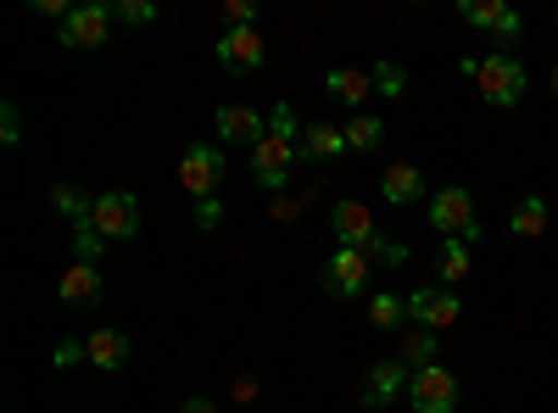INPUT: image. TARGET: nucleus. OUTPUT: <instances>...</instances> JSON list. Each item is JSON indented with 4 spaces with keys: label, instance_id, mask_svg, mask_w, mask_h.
Wrapping results in <instances>:
<instances>
[{
    "label": "nucleus",
    "instance_id": "9b49d317",
    "mask_svg": "<svg viewBox=\"0 0 558 413\" xmlns=\"http://www.w3.org/2000/svg\"><path fill=\"white\" fill-rule=\"evenodd\" d=\"M458 17L470 23V28H481V34H497L502 45L525 34L520 12H514V7H502V0H458Z\"/></svg>",
    "mask_w": 558,
    "mask_h": 413
},
{
    "label": "nucleus",
    "instance_id": "6e6552de",
    "mask_svg": "<svg viewBox=\"0 0 558 413\" xmlns=\"http://www.w3.org/2000/svg\"><path fill=\"white\" fill-rule=\"evenodd\" d=\"M218 179H223V151L184 146V157H179V185L184 191H191L196 202H207V196H218Z\"/></svg>",
    "mask_w": 558,
    "mask_h": 413
},
{
    "label": "nucleus",
    "instance_id": "f3484780",
    "mask_svg": "<svg viewBox=\"0 0 558 413\" xmlns=\"http://www.w3.org/2000/svg\"><path fill=\"white\" fill-rule=\"evenodd\" d=\"M129 336L123 330H96V336H89L84 341V363H96V369H107V375H118L123 369V363H129Z\"/></svg>",
    "mask_w": 558,
    "mask_h": 413
},
{
    "label": "nucleus",
    "instance_id": "c756f323",
    "mask_svg": "<svg viewBox=\"0 0 558 413\" xmlns=\"http://www.w3.org/2000/svg\"><path fill=\"white\" fill-rule=\"evenodd\" d=\"M0 141H7V146H17L23 141V112L7 101V107H0Z\"/></svg>",
    "mask_w": 558,
    "mask_h": 413
},
{
    "label": "nucleus",
    "instance_id": "2eb2a0df",
    "mask_svg": "<svg viewBox=\"0 0 558 413\" xmlns=\"http://www.w3.org/2000/svg\"><path fill=\"white\" fill-rule=\"evenodd\" d=\"M380 191H386L391 207H418V202H430V196H425V173H418L413 162H391V168L380 173Z\"/></svg>",
    "mask_w": 558,
    "mask_h": 413
},
{
    "label": "nucleus",
    "instance_id": "bb28decb",
    "mask_svg": "<svg viewBox=\"0 0 558 413\" xmlns=\"http://www.w3.org/2000/svg\"><path fill=\"white\" fill-rule=\"evenodd\" d=\"M112 17L129 28H146V23H157V7L151 0H112Z\"/></svg>",
    "mask_w": 558,
    "mask_h": 413
},
{
    "label": "nucleus",
    "instance_id": "2f4dec72",
    "mask_svg": "<svg viewBox=\"0 0 558 413\" xmlns=\"http://www.w3.org/2000/svg\"><path fill=\"white\" fill-rule=\"evenodd\" d=\"M218 223H223V202H218V196L196 202V229H218Z\"/></svg>",
    "mask_w": 558,
    "mask_h": 413
},
{
    "label": "nucleus",
    "instance_id": "b1692460",
    "mask_svg": "<svg viewBox=\"0 0 558 413\" xmlns=\"http://www.w3.org/2000/svg\"><path fill=\"white\" fill-rule=\"evenodd\" d=\"M368 78H375V96H386V101H397L402 89H408V68L402 62H375V68H368Z\"/></svg>",
    "mask_w": 558,
    "mask_h": 413
},
{
    "label": "nucleus",
    "instance_id": "cd10ccee",
    "mask_svg": "<svg viewBox=\"0 0 558 413\" xmlns=\"http://www.w3.org/2000/svg\"><path fill=\"white\" fill-rule=\"evenodd\" d=\"M363 252H368V263H375V268H380V263H386V268H402V263H408V246H402V241H386V235H375Z\"/></svg>",
    "mask_w": 558,
    "mask_h": 413
},
{
    "label": "nucleus",
    "instance_id": "4be33fe9",
    "mask_svg": "<svg viewBox=\"0 0 558 413\" xmlns=\"http://www.w3.org/2000/svg\"><path fill=\"white\" fill-rule=\"evenodd\" d=\"M380 141H386L380 118H352L347 123V151H380Z\"/></svg>",
    "mask_w": 558,
    "mask_h": 413
},
{
    "label": "nucleus",
    "instance_id": "72a5a7b5",
    "mask_svg": "<svg viewBox=\"0 0 558 413\" xmlns=\"http://www.w3.org/2000/svg\"><path fill=\"white\" fill-rule=\"evenodd\" d=\"M179 413H218V402H207V397H184Z\"/></svg>",
    "mask_w": 558,
    "mask_h": 413
},
{
    "label": "nucleus",
    "instance_id": "39448f33",
    "mask_svg": "<svg viewBox=\"0 0 558 413\" xmlns=\"http://www.w3.org/2000/svg\"><path fill=\"white\" fill-rule=\"evenodd\" d=\"M408 402H413V413H458V375L447 369V363L413 369V380H408Z\"/></svg>",
    "mask_w": 558,
    "mask_h": 413
},
{
    "label": "nucleus",
    "instance_id": "9d476101",
    "mask_svg": "<svg viewBox=\"0 0 558 413\" xmlns=\"http://www.w3.org/2000/svg\"><path fill=\"white\" fill-rule=\"evenodd\" d=\"M213 57H218V68H229V73H257L263 68V34L257 28H223L218 39H213Z\"/></svg>",
    "mask_w": 558,
    "mask_h": 413
},
{
    "label": "nucleus",
    "instance_id": "393cba45",
    "mask_svg": "<svg viewBox=\"0 0 558 413\" xmlns=\"http://www.w3.org/2000/svg\"><path fill=\"white\" fill-rule=\"evenodd\" d=\"M470 257H475V246H463V241H447V246H441V280H447V286L470 280Z\"/></svg>",
    "mask_w": 558,
    "mask_h": 413
},
{
    "label": "nucleus",
    "instance_id": "7c9ffc66",
    "mask_svg": "<svg viewBox=\"0 0 558 413\" xmlns=\"http://www.w3.org/2000/svg\"><path fill=\"white\" fill-rule=\"evenodd\" d=\"M223 17H229V28H257V7H252V0H229Z\"/></svg>",
    "mask_w": 558,
    "mask_h": 413
},
{
    "label": "nucleus",
    "instance_id": "473e14b6",
    "mask_svg": "<svg viewBox=\"0 0 558 413\" xmlns=\"http://www.w3.org/2000/svg\"><path fill=\"white\" fill-rule=\"evenodd\" d=\"M78 357H84V347L78 341H62L57 347V369H68V363H78Z\"/></svg>",
    "mask_w": 558,
    "mask_h": 413
},
{
    "label": "nucleus",
    "instance_id": "1a4fd4ad",
    "mask_svg": "<svg viewBox=\"0 0 558 413\" xmlns=\"http://www.w3.org/2000/svg\"><path fill=\"white\" fill-rule=\"evenodd\" d=\"M458 313H463V302H458L447 286H441V291L425 286V291H413V296H408V318H413L418 330H430V336L452 330V325H458Z\"/></svg>",
    "mask_w": 558,
    "mask_h": 413
},
{
    "label": "nucleus",
    "instance_id": "f704fd0d",
    "mask_svg": "<svg viewBox=\"0 0 558 413\" xmlns=\"http://www.w3.org/2000/svg\"><path fill=\"white\" fill-rule=\"evenodd\" d=\"M553 101H558V68H553Z\"/></svg>",
    "mask_w": 558,
    "mask_h": 413
},
{
    "label": "nucleus",
    "instance_id": "f257e3e1",
    "mask_svg": "<svg viewBox=\"0 0 558 413\" xmlns=\"http://www.w3.org/2000/svg\"><path fill=\"white\" fill-rule=\"evenodd\" d=\"M296 157H302V129H296V112L279 101L268 112V134L252 146V179L263 191H286L296 173Z\"/></svg>",
    "mask_w": 558,
    "mask_h": 413
},
{
    "label": "nucleus",
    "instance_id": "ddd939ff",
    "mask_svg": "<svg viewBox=\"0 0 558 413\" xmlns=\"http://www.w3.org/2000/svg\"><path fill=\"white\" fill-rule=\"evenodd\" d=\"M213 129H218V141H229V146H257L263 134H268V118H263L257 107H241V101H229V107H218Z\"/></svg>",
    "mask_w": 558,
    "mask_h": 413
},
{
    "label": "nucleus",
    "instance_id": "a211bd4d",
    "mask_svg": "<svg viewBox=\"0 0 558 413\" xmlns=\"http://www.w3.org/2000/svg\"><path fill=\"white\" fill-rule=\"evenodd\" d=\"M302 157H307V162H336V157H347V129H336V123L302 129Z\"/></svg>",
    "mask_w": 558,
    "mask_h": 413
},
{
    "label": "nucleus",
    "instance_id": "5701e85b",
    "mask_svg": "<svg viewBox=\"0 0 558 413\" xmlns=\"http://www.w3.org/2000/svg\"><path fill=\"white\" fill-rule=\"evenodd\" d=\"M51 202H57V212H62V218H73V229H78V223H89V212H96V196H84V191H73V185H57V191H51Z\"/></svg>",
    "mask_w": 558,
    "mask_h": 413
},
{
    "label": "nucleus",
    "instance_id": "4468645a",
    "mask_svg": "<svg viewBox=\"0 0 558 413\" xmlns=\"http://www.w3.org/2000/svg\"><path fill=\"white\" fill-rule=\"evenodd\" d=\"M57 296H62L68 307H96V302L107 296V274H101V263H84V257H73V268L62 274Z\"/></svg>",
    "mask_w": 558,
    "mask_h": 413
},
{
    "label": "nucleus",
    "instance_id": "20e7f679",
    "mask_svg": "<svg viewBox=\"0 0 558 413\" xmlns=\"http://www.w3.org/2000/svg\"><path fill=\"white\" fill-rule=\"evenodd\" d=\"M89 229H96L107 246L134 241V235H140V202H134L129 191H101V196H96V212H89Z\"/></svg>",
    "mask_w": 558,
    "mask_h": 413
},
{
    "label": "nucleus",
    "instance_id": "a878e982",
    "mask_svg": "<svg viewBox=\"0 0 558 413\" xmlns=\"http://www.w3.org/2000/svg\"><path fill=\"white\" fill-rule=\"evenodd\" d=\"M402 318H408V302H402V296H391V291L368 302V325H375V330H397Z\"/></svg>",
    "mask_w": 558,
    "mask_h": 413
},
{
    "label": "nucleus",
    "instance_id": "f03ea898",
    "mask_svg": "<svg viewBox=\"0 0 558 413\" xmlns=\"http://www.w3.org/2000/svg\"><path fill=\"white\" fill-rule=\"evenodd\" d=\"M463 73H475L486 107H520L525 101V62L514 51H492L481 62H463Z\"/></svg>",
    "mask_w": 558,
    "mask_h": 413
},
{
    "label": "nucleus",
    "instance_id": "412c9836",
    "mask_svg": "<svg viewBox=\"0 0 558 413\" xmlns=\"http://www.w3.org/2000/svg\"><path fill=\"white\" fill-rule=\"evenodd\" d=\"M402 363H408V369H430V363L441 357V347H436V336L430 330H413L408 341H402V352H397Z\"/></svg>",
    "mask_w": 558,
    "mask_h": 413
},
{
    "label": "nucleus",
    "instance_id": "dca6fc26",
    "mask_svg": "<svg viewBox=\"0 0 558 413\" xmlns=\"http://www.w3.org/2000/svg\"><path fill=\"white\" fill-rule=\"evenodd\" d=\"M330 223H336V241H341V246H368V241L380 235V229H375V212H368L363 202H341Z\"/></svg>",
    "mask_w": 558,
    "mask_h": 413
},
{
    "label": "nucleus",
    "instance_id": "aec40b11",
    "mask_svg": "<svg viewBox=\"0 0 558 413\" xmlns=\"http://www.w3.org/2000/svg\"><path fill=\"white\" fill-rule=\"evenodd\" d=\"M508 229H514L520 241H542V235H547V202H542V196H520Z\"/></svg>",
    "mask_w": 558,
    "mask_h": 413
},
{
    "label": "nucleus",
    "instance_id": "7ed1b4c3",
    "mask_svg": "<svg viewBox=\"0 0 558 413\" xmlns=\"http://www.w3.org/2000/svg\"><path fill=\"white\" fill-rule=\"evenodd\" d=\"M425 212H430V223H436V235H447V241H463V246H481V241H486V229H481V218H475V196L463 191V185H441V191L425 202Z\"/></svg>",
    "mask_w": 558,
    "mask_h": 413
},
{
    "label": "nucleus",
    "instance_id": "0eeeda50",
    "mask_svg": "<svg viewBox=\"0 0 558 413\" xmlns=\"http://www.w3.org/2000/svg\"><path fill=\"white\" fill-rule=\"evenodd\" d=\"M112 7H73L62 17V45L68 51H101V45L112 39Z\"/></svg>",
    "mask_w": 558,
    "mask_h": 413
},
{
    "label": "nucleus",
    "instance_id": "f8f14e48",
    "mask_svg": "<svg viewBox=\"0 0 558 413\" xmlns=\"http://www.w3.org/2000/svg\"><path fill=\"white\" fill-rule=\"evenodd\" d=\"M408 380H413V369L402 357H380L375 369H368V380H363V408H391L408 391Z\"/></svg>",
    "mask_w": 558,
    "mask_h": 413
},
{
    "label": "nucleus",
    "instance_id": "c85d7f7f",
    "mask_svg": "<svg viewBox=\"0 0 558 413\" xmlns=\"http://www.w3.org/2000/svg\"><path fill=\"white\" fill-rule=\"evenodd\" d=\"M73 252H78L84 263H101L107 241H101V235H96V229H89V223H78V229H73Z\"/></svg>",
    "mask_w": 558,
    "mask_h": 413
},
{
    "label": "nucleus",
    "instance_id": "6ab92c4d",
    "mask_svg": "<svg viewBox=\"0 0 558 413\" xmlns=\"http://www.w3.org/2000/svg\"><path fill=\"white\" fill-rule=\"evenodd\" d=\"M324 89H330L336 101H347V107H363L368 96H375V78H368L363 68H330V78H324Z\"/></svg>",
    "mask_w": 558,
    "mask_h": 413
},
{
    "label": "nucleus",
    "instance_id": "423d86ee",
    "mask_svg": "<svg viewBox=\"0 0 558 413\" xmlns=\"http://www.w3.org/2000/svg\"><path fill=\"white\" fill-rule=\"evenodd\" d=\"M368 274H375V263H368L363 246H336V257L324 263V291L341 296V302H352V296H363Z\"/></svg>",
    "mask_w": 558,
    "mask_h": 413
}]
</instances>
